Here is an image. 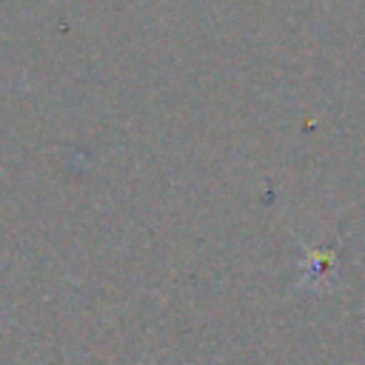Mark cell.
<instances>
[{"instance_id":"1","label":"cell","mask_w":365,"mask_h":365,"mask_svg":"<svg viewBox=\"0 0 365 365\" xmlns=\"http://www.w3.org/2000/svg\"><path fill=\"white\" fill-rule=\"evenodd\" d=\"M336 265V251L334 248H305V262H302V277H299V288H305L311 282V288L322 285L328 271H334Z\"/></svg>"}]
</instances>
